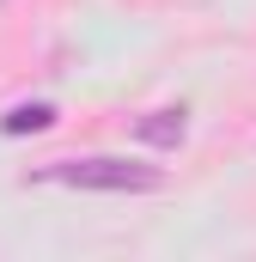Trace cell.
<instances>
[{"label":"cell","instance_id":"cell-1","mask_svg":"<svg viewBox=\"0 0 256 262\" xmlns=\"http://www.w3.org/2000/svg\"><path fill=\"white\" fill-rule=\"evenodd\" d=\"M37 183H67V189H98V195H153L165 189L159 165L140 159H116V152H92V159H55L43 171H31Z\"/></svg>","mask_w":256,"mask_h":262},{"label":"cell","instance_id":"cell-2","mask_svg":"<svg viewBox=\"0 0 256 262\" xmlns=\"http://www.w3.org/2000/svg\"><path fill=\"white\" fill-rule=\"evenodd\" d=\"M183 134H189V110H183V104H165V110L134 116V140H146V146H159V152L183 146Z\"/></svg>","mask_w":256,"mask_h":262},{"label":"cell","instance_id":"cell-3","mask_svg":"<svg viewBox=\"0 0 256 262\" xmlns=\"http://www.w3.org/2000/svg\"><path fill=\"white\" fill-rule=\"evenodd\" d=\"M55 128V104H12L0 116V134H43Z\"/></svg>","mask_w":256,"mask_h":262}]
</instances>
